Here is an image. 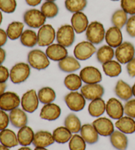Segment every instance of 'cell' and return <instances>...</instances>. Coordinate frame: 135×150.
Segmentation results:
<instances>
[{
  "mask_svg": "<svg viewBox=\"0 0 135 150\" xmlns=\"http://www.w3.org/2000/svg\"><path fill=\"white\" fill-rule=\"evenodd\" d=\"M10 77V72L5 66L0 65V82L5 83Z\"/></svg>",
  "mask_w": 135,
  "mask_h": 150,
  "instance_id": "cell-47",
  "label": "cell"
},
{
  "mask_svg": "<svg viewBox=\"0 0 135 150\" xmlns=\"http://www.w3.org/2000/svg\"><path fill=\"white\" fill-rule=\"evenodd\" d=\"M80 136L89 144H94L98 142L99 134L92 124H85L80 129Z\"/></svg>",
  "mask_w": 135,
  "mask_h": 150,
  "instance_id": "cell-22",
  "label": "cell"
},
{
  "mask_svg": "<svg viewBox=\"0 0 135 150\" xmlns=\"http://www.w3.org/2000/svg\"><path fill=\"white\" fill-rule=\"evenodd\" d=\"M16 0H0V10L5 13H13L17 8Z\"/></svg>",
  "mask_w": 135,
  "mask_h": 150,
  "instance_id": "cell-42",
  "label": "cell"
},
{
  "mask_svg": "<svg viewBox=\"0 0 135 150\" xmlns=\"http://www.w3.org/2000/svg\"><path fill=\"white\" fill-rule=\"evenodd\" d=\"M45 53L48 57L53 61H60L68 56L67 48L58 43L48 46Z\"/></svg>",
  "mask_w": 135,
  "mask_h": 150,
  "instance_id": "cell-16",
  "label": "cell"
},
{
  "mask_svg": "<svg viewBox=\"0 0 135 150\" xmlns=\"http://www.w3.org/2000/svg\"><path fill=\"white\" fill-rule=\"evenodd\" d=\"M82 80L80 75L71 73L65 78L64 84L67 89L72 91H77L82 87Z\"/></svg>",
  "mask_w": 135,
  "mask_h": 150,
  "instance_id": "cell-35",
  "label": "cell"
},
{
  "mask_svg": "<svg viewBox=\"0 0 135 150\" xmlns=\"http://www.w3.org/2000/svg\"><path fill=\"white\" fill-rule=\"evenodd\" d=\"M5 58H6V52L2 47H0V65H2Z\"/></svg>",
  "mask_w": 135,
  "mask_h": 150,
  "instance_id": "cell-51",
  "label": "cell"
},
{
  "mask_svg": "<svg viewBox=\"0 0 135 150\" xmlns=\"http://www.w3.org/2000/svg\"><path fill=\"white\" fill-rule=\"evenodd\" d=\"M65 127L69 129L72 133L77 134L80 131L81 122L76 115L74 113H70L66 117L64 121Z\"/></svg>",
  "mask_w": 135,
  "mask_h": 150,
  "instance_id": "cell-34",
  "label": "cell"
},
{
  "mask_svg": "<svg viewBox=\"0 0 135 150\" xmlns=\"http://www.w3.org/2000/svg\"><path fill=\"white\" fill-rule=\"evenodd\" d=\"M25 1L26 4L28 5L29 6L35 7L41 4L42 0H25Z\"/></svg>",
  "mask_w": 135,
  "mask_h": 150,
  "instance_id": "cell-50",
  "label": "cell"
},
{
  "mask_svg": "<svg viewBox=\"0 0 135 150\" xmlns=\"http://www.w3.org/2000/svg\"><path fill=\"white\" fill-rule=\"evenodd\" d=\"M115 127L126 134L135 132V120L130 117H122L115 122Z\"/></svg>",
  "mask_w": 135,
  "mask_h": 150,
  "instance_id": "cell-26",
  "label": "cell"
},
{
  "mask_svg": "<svg viewBox=\"0 0 135 150\" xmlns=\"http://www.w3.org/2000/svg\"><path fill=\"white\" fill-rule=\"evenodd\" d=\"M34 150H48L45 148H39V147H36V148L34 149Z\"/></svg>",
  "mask_w": 135,
  "mask_h": 150,
  "instance_id": "cell-56",
  "label": "cell"
},
{
  "mask_svg": "<svg viewBox=\"0 0 135 150\" xmlns=\"http://www.w3.org/2000/svg\"><path fill=\"white\" fill-rule=\"evenodd\" d=\"M21 43L27 47H33L38 44V36L35 31L32 30H25L20 38Z\"/></svg>",
  "mask_w": 135,
  "mask_h": 150,
  "instance_id": "cell-36",
  "label": "cell"
},
{
  "mask_svg": "<svg viewBox=\"0 0 135 150\" xmlns=\"http://www.w3.org/2000/svg\"><path fill=\"white\" fill-rule=\"evenodd\" d=\"M23 20L26 25L32 28H40L45 25L46 17L41 11L36 9H29L24 13Z\"/></svg>",
  "mask_w": 135,
  "mask_h": 150,
  "instance_id": "cell-4",
  "label": "cell"
},
{
  "mask_svg": "<svg viewBox=\"0 0 135 150\" xmlns=\"http://www.w3.org/2000/svg\"><path fill=\"white\" fill-rule=\"evenodd\" d=\"M0 150H10V149L9 148H7V147L2 145V144H0Z\"/></svg>",
  "mask_w": 135,
  "mask_h": 150,
  "instance_id": "cell-53",
  "label": "cell"
},
{
  "mask_svg": "<svg viewBox=\"0 0 135 150\" xmlns=\"http://www.w3.org/2000/svg\"><path fill=\"white\" fill-rule=\"evenodd\" d=\"M80 76L85 84H98L102 80V75L98 69L92 66L83 68L80 72Z\"/></svg>",
  "mask_w": 135,
  "mask_h": 150,
  "instance_id": "cell-13",
  "label": "cell"
},
{
  "mask_svg": "<svg viewBox=\"0 0 135 150\" xmlns=\"http://www.w3.org/2000/svg\"><path fill=\"white\" fill-rule=\"evenodd\" d=\"M106 36V30L101 23L94 21L89 24L86 30V39L92 44H99L104 41Z\"/></svg>",
  "mask_w": 135,
  "mask_h": 150,
  "instance_id": "cell-2",
  "label": "cell"
},
{
  "mask_svg": "<svg viewBox=\"0 0 135 150\" xmlns=\"http://www.w3.org/2000/svg\"><path fill=\"white\" fill-rule=\"evenodd\" d=\"M106 103L102 98L91 101L88 105L89 114L93 117H99L106 111Z\"/></svg>",
  "mask_w": 135,
  "mask_h": 150,
  "instance_id": "cell-29",
  "label": "cell"
},
{
  "mask_svg": "<svg viewBox=\"0 0 135 150\" xmlns=\"http://www.w3.org/2000/svg\"><path fill=\"white\" fill-rule=\"evenodd\" d=\"M132 90H133V94L135 97V83L134 84V85L133 86V87H132Z\"/></svg>",
  "mask_w": 135,
  "mask_h": 150,
  "instance_id": "cell-57",
  "label": "cell"
},
{
  "mask_svg": "<svg viewBox=\"0 0 135 150\" xmlns=\"http://www.w3.org/2000/svg\"><path fill=\"white\" fill-rule=\"evenodd\" d=\"M96 52V48L93 44L88 41L79 43L74 49L75 57L80 61H86L90 59Z\"/></svg>",
  "mask_w": 135,
  "mask_h": 150,
  "instance_id": "cell-10",
  "label": "cell"
},
{
  "mask_svg": "<svg viewBox=\"0 0 135 150\" xmlns=\"http://www.w3.org/2000/svg\"><path fill=\"white\" fill-rule=\"evenodd\" d=\"M124 112L126 116L135 119V99L126 101L124 106Z\"/></svg>",
  "mask_w": 135,
  "mask_h": 150,
  "instance_id": "cell-44",
  "label": "cell"
},
{
  "mask_svg": "<svg viewBox=\"0 0 135 150\" xmlns=\"http://www.w3.org/2000/svg\"><path fill=\"white\" fill-rule=\"evenodd\" d=\"M24 24L19 21H13L8 25L6 33L8 38L15 40L20 38L23 33Z\"/></svg>",
  "mask_w": 135,
  "mask_h": 150,
  "instance_id": "cell-32",
  "label": "cell"
},
{
  "mask_svg": "<svg viewBox=\"0 0 135 150\" xmlns=\"http://www.w3.org/2000/svg\"><path fill=\"white\" fill-rule=\"evenodd\" d=\"M39 101L43 104L52 103L55 100L56 93L53 89L50 87H44L38 92Z\"/></svg>",
  "mask_w": 135,
  "mask_h": 150,
  "instance_id": "cell-37",
  "label": "cell"
},
{
  "mask_svg": "<svg viewBox=\"0 0 135 150\" xmlns=\"http://www.w3.org/2000/svg\"><path fill=\"white\" fill-rule=\"evenodd\" d=\"M71 25H65L59 28L56 33V40L58 44L65 47H69L73 44L75 34Z\"/></svg>",
  "mask_w": 135,
  "mask_h": 150,
  "instance_id": "cell-6",
  "label": "cell"
},
{
  "mask_svg": "<svg viewBox=\"0 0 135 150\" xmlns=\"http://www.w3.org/2000/svg\"><path fill=\"white\" fill-rule=\"evenodd\" d=\"M110 142L115 149L126 150L128 146V138L125 134L115 130L110 136Z\"/></svg>",
  "mask_w": 135,
  "mask_h": 150,
  "instance_id": "cell-27",
  "label": "cell"
},
{
  "mask_svg": "<svg viewBox=\"0 0 135 150\" xmlns=\"http://www.w3.org/2000/svg\"><path fill=\"white\" fill-rule=\"evenodd\" d=\"M18 150H32V149L27 146H23L22 148L18 149Z\"/></svg>",
  "mask_w": 135,
  "mask_h": 150,
  "instance_id": "cell-54",
  "label": "cell"
},
{
  "mask_svg": "<svg viewBox=\"0 0 135 150\" xmlns=\"http://www.w3.org/2000/svg\"><path fill=\"white\" fill-rule=\"evenodd\" d=\"M121 7L127 15H135V0H121Z\"/></svg>",
  "mask_w": 135,
  "mask_h": 150,
  "instance_id": "cell-43",
  "label": "cell"
},
{
  "mask_svg": "<svg viewBox=\"0 0 135 150\" xmlns=\"http://www.w3.org/2000/svg\"><path fill=\"white\" fill-rule=\"evenodd\" d=\"M61 109L58 105L51 103L45 104L40 111V117L41 119L49 121L55 120L60 117Z\"/></svg>",
  "mask_w": 135,
  "mask_h": 150,
  "instance_id": "cell-17",
  "label": "cell"
},
{
  "mask_svg": "<svg viewBox=\"0 0 135 150\" xmlns=\"http://www.w3.org/2000/svg\"><path fill=\"white\" fill-rule=\"evenodd\" d=\"M71 22L72 27L73 28L75 33L77 34H81L86 31L89 25L87 16L82 12L73 13Z\"/></svg>",
  "mask_w": 135,
  "mask_h": 150,
  "instance_id": "cell-18",
  "label": "cell"
},
{
  "mask_svg": "<svg viewBox=\"0 0 135 150\" xmlns=\"http://www.w3.org/2000/svg\"><path fill=\"white\" fill-rule=\"evenodd\" d=\"M126 31L131 37L135 38V15H132L128 18L126 24Z\"/></svg>",
  "mask_w": 135,
  "mask_h": 150,
  "instance_id": "cell-45",
  "label": "cell"
},
{
  "mask_svg": "<svg viewBox=\"0 0 135 150\" xmlns=\"http://www.w3.org/2000/svg\"><path fill=\"white\" fill-rule=\"evenodd\" d=\"M58 67L60 70L65 73H73L80 68V64L79 60L72 56H67L63 59L59 61Z\"/></svg>",
  "mask_w": 135,
  "mask_h": 150,
  "instance_id": "cell-25",
  "label": "cell"
},
{
  "mask_svg": "<svg viewBox=\"0 0 135 150\" xmlns=\"http://www.w3.org/2000/svg\"><path fill=\"white\" fill-rule=\"evenodd\" d=\"M115 93L119 98L123 101H129L133 96L132 87L122 80H118L116 84Z\"/></svg>",
  "mask_w": 135,
  "mask_h": 150,
  "instance_id": "cell-23",
  "label": "cell"
},
{
  "mask_svg": "<svg viewBox=\"0 0 135 150\" xmlns=\"http://www.w3.org/2000/svg\"><path fill=\"white\" fill-rule=\"evenodd\" d=\"M20 104V97L15 92H5L0 96V109L5 111H11L18 108Z\"/></svg>",
  "mask_w": 135,
  "mask_h": 150,
  "instance_id": "cell-11",
  "label": "cell"
},
{
  "mask_svg": "<svg viewBox=\"0 0 135 150\" xmlns=\"http://www.w3.org/2000/svg\"><path fill=\"white\" fill-rule=\"evenodd\" d=\"M92 125L98 134L102 136H110L115 131L112 121L106 117H98L94 120Z\"/></svg>",
  "mask_w": 135,
  "mask_h": 150,
  "instance_id": "cell-14",
  "label": "cell"
},
{
  "mask_svg": "<svg viewBox=\"0 0 135 150\" xmlns=\"http://www.w3.org/2000/svg\"><path fill=\"white\" fill-rule=\"evenodd\" d=\"M102 69L105 74L112 78L118 76L122 72L121 63L115 60H111L102 64Z\"/></svg>",
  "mask_w": 135,
  "mask_h": 150,
  "instance_id": "cell-30",
  "label": "cell"
},
{
  "mask_svg": "<svg viewBox=\"0 0 135 150\" xmlns=\"http://www.w3.org/2000/svg\"><path fill=\"white\" fill-rule=\"evenodd\" d=\"M9 116L11 124L15 128H21L28 123V117L25 111L18 108L10 111Z\"/></svg>",
  "mask_w": 135,
  "mask_h": 150,
  "instance_id": "cell-21",
  "label": "cell"
},
{
  "mask_svg": "<svg viewBox=\"0 0 135 150\" xmlns=\"http://www.w3.org/2000/svg\"><path fill=\"white\" fill-rule=\"evenodd\" d=\"M105 40L108 45L117 48L123 43V35L121 29L116 26H112L106 32Z\"/></svg>",
  "mask_w": 135,
  "mask_h": 150,
  "instance_id": "cell-19",
  "label": "cell"
},
{
  "mask_svg": "<svg viewBox=\"0 0 135 150\" xmlns=\"http://www.w3.org/2000/svg\"><path fill=\"white\" fill-rule=\"evenodd\" d=\"M46 53L40 50H33L28 53L27 60L28 65L36 70H44L49 67L50 62Z\"/></svg>",
  "mask_w": 135,
  "mask_h": 150,
  "instance_id": "cell-1",
  "label": "cell"
},
{
  "mask_svg": "<svg viewBox=\"0 0 135 150\" xmlns=\"http://www.w3.org/2000/svg\"><path fill=\"white\" fill-rule=\"evenodd\" d=\"M7 34L6 31L4 29L0 28V47H1L5 45L7 42Z\"/></svg>",
  "mask_w": 135,
  "mask_h": 150,
  "instance_id": "cell-49",
  "label": "cell"
},
{
  "mask_svg": "<svg viewBox=\"0 0 135 150\" xmlns=\"http://www.w3.org/2000/svg\"><path fill=\"white\" fill-rule=\"evenodd\" d=\"M126 71L131 77H135V57L126 64Z\"/></svg>",
  "mask_w": 135,
  "mask_h": 150,
  "instance_id": "cell-48",
  "label": "cell"
},
{
  "mask_svg": "<svg viewBox=\"0 0 135 150\" xmlns=\"http://www.w3.org/2000/svg\"><path fill=\"white\" fill-rule=\"evenodd\" d=\"M6 88H7L6 83L0 82V96H1L4 92H5V90H6Z\"/></svg>",
  "mask_w": 135,
  "mask_h": 150,
  "instance_id": "cell-52",
  "label": "cell"
},
{
  "mask_svg": "<svg viewBox=\"0 0 135 150\" xmlns=\"http://www.w3.org/2000/svg\"><path fill=\"white\" fill-rule=\"evenodd\" d=\"M106 113L111 119L118 120L123 117L124 107L121 101L115 98H110L106 103Z\"/></svg>",
  "mask_w": 135,
  "mask_h": 150,
  "instance_id": "cell-15",
  "label": "cell"
},
{
  "mask_svg": "<svg viewBox=\"0 0 135 150\" xmlns=\"http://www.w3.org/2000/svg\"><path fill=\"white\" fill-rule=\"evenodd\" d=\"M54 142H55V140H54L52 134L48 131L40 130L35 133L32 144L35 147L46 148L52 145Z\"/></svg>",
  "mask_w": 135,
  "mask_h": 150,
  "instance_id": "cell-20",
  "label": "cell"
},
{
  "mask_svg": "<svg viewBox=\"0 0 135 150\" xmlns=\"http://www.w3.org/2000/svg\"><path fill=\"white\" fill-rule=\"evenodd\" d=\"M87 5V0H65V6L71 13L82 12Z\"/></svg>",
  "mask_w": 135,
  "mask_h": 150,
  "instance_id": "cell-38",
  "label": "cell"
},
{
  "mask_svg": "<svg viewBox=\"0 0 135 150\" xmlns=\"http://www.w3.org/2000/svg\"><path fill=\"white\" fill-rule=\"evenodd\" d=\"M69 147L70 150H85L86 142L84 140L82 136L75 134L69 140Z\"/></svg>",
  "mask_w": 135,
  "mask_h": 150,
  "instance_id": "cell-41",
  "label": "cell"
},
{
  "mask_svg": "<svg viewBox=\"0 0 135 150\" xmlns=\"http://www.w3.org/2000/svg\"><path fill=\"white\" fill-rule=\"evenodd\" d=\"M65 102L70 110L75 112L82 111L86 105V99L81 93L72 91L65 96Z\"/></svg>",
  "mask_w": 135,
  "mask_h": 150,
  "instance_id": "cell-8",
  "label": "cell"
},
{
  "mask_svg": "<svg viewBox=\"0 0 135 150\" xmlns=\"http://www.w3.org/2000/svg\"><path fill=\"white\" fill-rule=\"evenodd\" d=\"M135 55V48L133 44L129 42H123L116 48L115 56L117 61L121 64H127Z\"/></svg>",
  "mask_w": 135,
  "mask_h": 150,
  "instance_id": "cell-5",
  "label": "cell"
},
{
  "mask_svg": "<svg viewBox=\"0 0 135 150\" xmlns=\"http://www.w3.org/2000/svg\"><path fill=\"white\" fill-rule=\"evenodd\" d=\"M31 74V66L25 63H18L10 71V80L13 84H18L25 82Z\"/></svg>",
  "mask_w": 135,
  "mask_h": 150,
  "instance_id": "cell-3",
  "label": "cell"
},
{
  "mask_svg": "<svg viewBox=\"0 0 135 150\" xmlns=\"http://www.w3.org/2000/svg\"><path fill=\"white\" fill-rule=\"evenodd\" d=\"M39 101L36 91L30 90L23 95L21 100V104L24 111L29 113H32L38 108Z\"/></svg>",
  "mask_w": 135,
  "mask_h": 150,
  "instance_id": "cell-9",
  "label": "cell"
},
{
  "mask_svg": "<svg viewBox=\"0 0 135 150\" xmlns=\"http://www.w3.org/2000/svg\"><path fill=\"white\" fill-rule=\"evenodd\" d=\"M42 13L46 18H52L55 17L59 13V8L53 1H45L41 7Z\"/></svg>",
  "mask_w": 135,
  "mask_h": 150,
  "instance_id": "cell-40",
  "label": "cell"
},
{
  "mask_svg": "<svg viewBox=\"0 0 135 150\" xmlns=\"http://www.w3.org/2000/svg\"><path fill=\"white\" fill-rule=\"evenodd\" d=\"M45 1H55V0H45Z\"/></svg>",
  "mask_w": 135,
  "mask_h": 150,
  "instance_id": "cell-58",
  "label": "cell"
},
{
  "mask_svg": "<svg viewBox=\"0 0 135 150\" xmlns=\"http://www.w3.org/2000/svg\"><path fill=\"white\" fill-rule=\"evenodd\" d=\"M115 56L113 48L108 45H104L99 48L96 52V57L98 62L104 64L113 59Z\"/></svg>",
  "mask_w": 135,
  "mask_h": 150,
  "instance_id": "cell-31",
  "label": "cell"
},
{
  "mask_svg": "<svg viewBox=\"0 0 135 150\" xmlns=\"http://www.w3.org/2000/svg\"><path fill=\"white\" fill-rule=\"evenodd\" d=\"M0 142L2 145L9 148H14L19 144L17 139V135L15 133L14 131L8 129V128L0 131Z\"/></svg>",
  "mask_w": 135,
  "mask_h": 150,
  "instance_id": "cell-24",
  "label": "cell"
},
{
  "mask_svg": "<svg viewBox=\"0 0 135 150\" xmlns=\"http://www.w3.org/2000/svg\"><path fill=\"white\" fill-rule=\"evenodd\" d=\"M52 134L54 140L58 144H65L68 142L72 136V132L65 127H59L55 128L53 130Z\"/></svg>",
  "mask_w": 135,
  "mask_h": 150,
  "instance_id": "cell-33",
  "label": "cell"
},
{
  "mask_svg": "<svg viewBox=\"0 0 135 150\" xmlns=\"http://www.w3.org/2000/svg\"><path fill=\"white\" fill-rule=\"evenodd\" d=\"M10 122L9 116L6 111L0 109V131L6 129Z\"/></svg>",
  "mask_w": 135,
  "mask_h": 150,
  "instance_id": "cell-46",
  "label": "cell"
},
{
  "mask_svg": "<svg viewBox=\"0 0 135 150\" xmlns=\"http://www.w3.org/2000/svg\"><path fill=\"white\" fill-rule=\"evenodd\" d=\"M105 92L104 88L99 84H86L80 88V93L86 100L92 101L102 98Z\"/></svg>",
  "mask_w": 135,
  "mask_h": 150,
  "instance_id": "cell-12",
  "label": "cell"
},
{
  "mask_svg": "<svg viewBox=\"0 0 135 150\" xmlns=\"http://www.w3.org/2000/svg\"><path fill=\"white\" fill-rule=\"evenodd\" d=\"M34 132L33 130L28 126L19 128L17 133L18 144L23 146H28L33 142Z\"/></svg>",
  "mask_w": 135,
  "mask_h": 150,
  "instance_id": "cell-28",
  "label": "cell"
},
{
  "mask_svg": "<svg viewBox=\"0 0 135 150\" xmlns=\"http://www.w3.org/2000/svg\"><path fill=\"white\" fill-rule=\"evenodd\" d=\"M2 21H3V15H2L1 11L0 10V26H1V25Z\"/></svg>",
  "mask_w": 135,
  "mask_h": 150,
  "instance_id": "cell-55",
  "label": "cell"
},
{
  "mask_svg": "<svg viewBox=\"0 0 135 150\" xmlns=\"http://www.w3.org/2000/svg\"><path fill=\"white\" fill-rule=\"evenodd\" d=\"M112 1H119V0H112Z\"/></svg>",
  "mask_w": 135,
  "mask_h": 150,
  "instance_id": "cell-59",
  "label": "cell"
},
{
  "mask_svg": "<svg viewBox=\"0 0 135 150\" xmlns=\"http://www.w3.org/2000/svg\"><path fill=\"white\" fill-rule=\"evenodd\" d=\"M127 21V14L123 9H118L115 11L112 15V23L113 25L120 29L126 25Z\"/></svg>",
  "mask_w": 135,
  "mask_h": 150,
  "instance_id": "cell-39",
  "label": "cell"
},
{
  "mask_svg": "<svg viewBox=\"0 0 135 150\" xmlns=\"http://www.w3.org/2000/svg\"><path fill=\"white\" fill-rule=\"evenodd\" d=\"M38 45L41 47L49 46L56 38V33L53 26L47 24L39 28L37 33Z\"/></svg>",
  "mask_w": 135,
  "mask_h": 150,
  "instance_id": "cell-7",
  "label": "cell"
}]
</instances>
